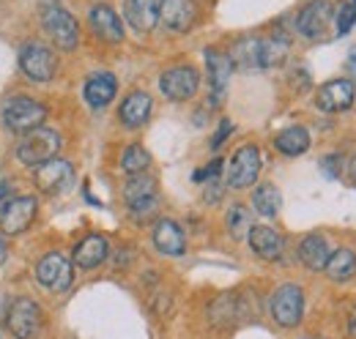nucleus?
Instances as JSON below:
<instances>
[{
  "label": "nucleus",
  "instance_id": "obj_1",
  "mask_svg": "<svg viewBox=\"0 0 356 339\" xmlns=\"http://www.w3.org/2000/svg\"><path fill=\"white\" fill-rule=\"evenodd\" d=\"M42 25L44 33L60 49H74L80 42V25L77 19L58 3V0H44L42 3Z\"/></svg>",
  "mask_w": 356,
  "mask_h": 339
},
{
  "label": "nucleus",
  "instance_id": "obj_2",
  "mask_svg": "<svg viewBox=\"0 0 356 339\" xmlns=\"http://www.w3.org/2000/svg\"><path fill=\"white\" fill-rule=\"evenodd\" d=\"M58 151H60V134H58L55 129L39 126V129H33V131H28V134L19 140V145H17V159H19L22 165L36 170L39 165L55 159Z\"/></svg>",
  "mask_w": 356,
  "mask_h": 339
},
{
  "label": "nucleus",
  "instance_id": "obj_3",
  "mask_svg": "<svg viewBox=\"0 0 356 339\" xmlns=\"http://www.w3.org/2000/svg\"><path fill=\"white\" fill-rule=\"evenodd\" d=\"M47 118V107L42 101L31 99V96H11L3 104V124L11 131H33L42 126V121Z\"/></svg>",
  "mask_w": 356,
  "mask_h": 339
},
{
  "label": "nucleus",
  "instance_id": "obj_4",
  "mask_svg": "<svg viewBox=\"0 0 356 339\" xmlns=\"http://www.w3.org/2000/svg\"><path fill=\"white\" fill-rule=\"evenodd\" d=\"M124 200H127L129 213H132L137 222L151 219V216L156 213V206H159L154 178H148L145 172L129 175V181H127V186H124Z\"/></svg>",
  "mask_w": 356,
  "mask_h": 339
},
{
  "label": "nucleus",
  "instance_id": "obj_5",
  "mask_svg": "<svg viewBox=\"0 0 356 339\" xmlns=\"http://www.w3.org/2000/svg\"><path fill=\"white\" fill-rule=\"evenodd\" d=\"M42 323H44L42 306L33 298H25V296H19L11 304L8 317H6L8 331L17 339H36L39 331H42Z\"/></svg>",
  "mask_w": 356,
  "mask_h": 339
},
{
  "label": "nucleus",
  "instance_id": "obj_6",
  "mask_svg": "<svg viewBox=\"0 0 356 339\" xmlns=\"http://www.w3.org/2000/svg\"><path fill=\"white\" fill-rule=\"evenodd\" d=\"M305 315V293L299 285H282L271 296V317L282 329H296Z\"/></svg>",
  "mask_w": 356,
  "mask_h": 339
},
{
  "label": "nucleus",
  "instance_id": "obj_7",
  "mask_svg": "<svg viewBox=\"0 0 356 339\" xmlns=\"http://www.w3.org/2000/svg\"><path fill=\"white\" fill-rule=\"evenodd\" d=\"M19 66L28 74V80H33V83H49L55 77V72H58V58H55V52L49 47L33 42L22 47Z\"/></svg>",
  "mask_w": 356,
  "mask_h": 339
},
{
  "label": "nucleus",
  "instance_id": "obj_8",
  "mask_svg": "<svg viewBox=\"0 0 356 339\" xmlns=\"http://www.w3.org/2000/svg\"><path fill=\"white\" fill-rule=\"evenodd\" d=\"M39 203L36 197H8L0 208V230L6 235H19L31 227V222L36 219Z\"/></svg>",
  "mask_w": 356,
  "mask_h": 339
},
{
  "label": "nucleus",
  "instance_id": "obj_9",
  "mask_svg": "<svg viewBox=\"0 0 356 339\" xmlns=\"http://www.w3.org/2000/svg\"><path fill=\"white\" fill-rule=\"evenodd\" d=\"M261 172V151L255 145H244L233 154L227 167V186L230 189H250Z\"/></svg>",
  "mask_w": 356,
  "mask_h": 339
},
{
  "label": "nucleus",
  "instance_id": "obj_10",
  "mask_svg": "<svg viewBox=\"0 0 356 339\" xmlns=\"http://www.w3.org/2000/svg\"><path fill=\"white\" fill-rule=\"evenodd\" d=\"M33 181H36L39 192H44V195H63L74 181V170L69 162L55 156V159H49L33 170Z\"/></svg>",
  "mask_w": 356,
  "mask_h": 339
},
{
  "label": "nucleus",
  "instance_id": "obj_11",
  "mask_svg": "<svg viewBox=\"0 0 356 339\" xmlns=\"http://www.w3.org/2000/svg\"><path fill=\"white\" fill-rule=\"evenodd\" d=\"M72 276H74V274H72V263L60 252L44 254V257L39 260V265H36V279H39V285H44L47 290H55V293L66 290V288L72 285Z\"/></svg>",
  "mask_w": 356,
  "mask_h": 339
},
{
  "label": "nucleus",
  "instance_id": "obj_12",
  "mask_svg": "<svg viewBox=\"0 0 356 339\" xmlns=\"http://www.w3.org/2000/svg\"><path fill=\"white\" fill-rule=\"evenodd\" d=\"M332 3L329 0H312L307 3L302 11H299V19H296V28L305 39H321L329 33V25H332Z\"/></svg>",
  "mask_w": 356,
  "mask_h": 339
},
{
  "label": "nucleus",
  "instance_id": "obj_13",
  "mask_svg": "<svg viewBox=\"0 0 356 339\" xmlns=\"http://www.w3.org/2000/svg\"><path fill=\"white\" fill-rule=\"evenodd\" d=\"M197 85H200V74L192 66H176V69L165 72L162 80H159L162 93L170 101H186V99H192L197 93Z\"/></svg>",
  "mask_w": 356,
  "mask_h": 339
},
{
  "label": "nucleus",
  "instance_id": "obj_14",
  "mask_svg": "<svg viewBox=\"0 0 356 339\" xmlns=\"http://www.w3.org/2000/svg\"><path fill=\"white\" fill-rule=\"evenodd\" d=\"M356 88L351 80H332V83L321 85L315 93V104L326 113H343L354 104Z\"/></svg>",
  "mask_w": 356,
  "mask_h": 339
},
{
  "label": "nucleus",
  "instance_id": "obj_15",
  "mask_svg": "<svg viewBox=\"0 0 356 339\" xmlns=\"http://www.w3.org/2000/svg\"><path fill=\"white\" fill-rule=\"evenodd\" d=\"M206 66H209V80H211V104L220 107L225 101L230 74H233V63L230 58L217 52V49H206Z\"/></svg>",
  "mask_w": 356,
  "mask_h": 339
},
{
  "label": "nucleus",
  "instance_id": "obj_16",
  "mask_svg": "<svg viewBox=\"0 0 356 339\" xmlns=\"http://www.w3.org/2000/svg\"><path fill=\"white\" fill-rule=\"evenodd\" d=\"M247 241H250L252 252L258 254L261 260H280L282 249H285L282 235L274 227H266V224H252L250 233H247Z\"/></svg>",
  "mask_w": 356,
  "mask_h": 339
},
{
  "label": "nucleus",
  "instance_id": "obj_17",
  "mask_svg": "<svg viewBox=\"0 0 356 339\" xmlns=\"http://www.w3.org/2000/svg\"><path fill=\"white\" fill-rule=\"evenodd\" d=\"M195 19L192 0H162L159 3V22L170 33H184Z\"/></svg>",
  "mask_w": 356,
  "mask_h": 339
},
{
  "label": "nucleus",
  "instance_id": "obj_18",
  "mask_svg": "<svg viewBox=\"0 0 356 339\" xmlns=\"http://www.w3.org/2000/svg\"><path fill=\"white\" fill-rule=\"evenodd\" d=\"M90 28L102 42L118 44L124 42V25L118 19V14L110 6H93L90 8Z\"/></svg>",
  "mask_w": 356,
  "mask_h": 339
},
{
  "label": "nucleus",
  "instance_id": "obj_19",
  "mask_svg": "<svg viewBox=\"0 0 356 339\" xmlns=\"http://www.w3.org/2000/svg\"><path fill=\"white\" fill-rule=\"evenodd\" d=\"M154 247L168 257H181L186 249V238L184 230L178 227L173 219H159L154 224Z\"/></svg>",
  "mask_w": 356,
  "mask_h": 339
},
{
  "label": "nucleus",
  "instance_id": "obj_20",
  "mask_svg": "<svg viewBox=\"0 0 356 339\" xmlns=\"http://www.w3.org/2000/svg\"><path fill=\"white\" fill-rule=\"evenodd\" d=\"M124 14L137 33H151L159 22V3L156 0H127Z\"/></svg>",
  "mask_w": 356,
  "mask_h": 339
},
{
  "label": "nucleus",
  "instance_id": "obj_21",
  "mask_svg": "<svg viewBox=\"0 0 356 339\" xmlns=\"http://www.w3.org/2000/svg\"><path fill=\"white\" fill-rule=\"evenodd\" d=\"M148 115H151V96L143 93V90L129 93V96L124 99V104H121V113H118L121 124L127 129L143 126V124L148 121Z\"/></svg>",
  "mask_w": 356,
  "mask_h": 339
},
{
  "label": "nucleus",
  "instance_id": "obj_22",
  "mask_svg": "<svg viewBox=\"0 0 356 339\" xmlns=\"http://www.w3.org/2000/svg\"><path fill=\"white\" fill-rule=\"evenodd\" d=\"M329 254L332 252H329L326 238L318 235V233H310V235H305V238L299 241V260H302V265H307L310 271H323Z\"/></svg>",
  "mask_w": 356,
  "mask_h": 339
},
{
  "label": "nucleus",
  "instance_id": "obj_23",
  "mask_svg": "<svg viewBox=\"0 0 356 339\" xmlns=\"http://www.w3.org/2000/svg\"><path fill=\"white\" fill-rule=\"evenodd\" d=\"M115 90H118V83L113 74L102 72V74H93L88 83H86V101L90 107H107L113 99H115Z\"/></svg>",
  "mask_w": 356,
  "mask_h": 339
},
{
  "label": "nucleus",
  "instance_id": "obj_24",
  "mask_svg": "<svg viewBox=\"0 0 356 339\" xmlns=\"http://www.w3.org/2000/svg\"><path fill=\"white\" fill-rule=\"evenodd\" d=\"M323 271H326V276H329L332 282H348V279H354L356 276V252L354 249H348V247L334 249V252L329 254Z\"/></svg>",
  "mask_w": 356,
  "mask_h": 339
},
{
  "label": "nucleus",
  "instance_id": "obj_25",
  "mask_svg": "<svg viewBox=\"0 0 356 339\" xmlns=\"http://www.w3.org/2000/svg\"><path fill=\"white\" fill-rule=\"evenodd\" d=\"M107 254H110L107 241H104L102 235H88L86 241L77 244V249H74V263H77V268H86V271H88V268H96L99 263H104Z\"/></svg>",
  "mask_w": 356,
  "mask_h": 339
},
{
  "label": "nucleus",
  "instance_id": "obj_26",
  "mask_svg": "<svg viewBox=\"0 0 356 339\" xmlns=\"http://www.w3.org/2000/svg\"><path fill=\"white\" fill-rule=\"evenodd\" d=\"M274 148L285 156H302L310 148V131L305 126H291L274 137Z\"/></svg>",
  "mask_w": 356,
  "mask_h": 339
},
{
  "label": "nucleus",
  "instance_id": "obj_27",
  "mask_svg": "<svg viewBox=\"0 0 356 339\" xmlns=\"http://www.w3.org/2000/svg\"><path fill=\"white\" fill-rule=\"evenodd\" d=\"M252 208L261 213V216H277L280 208H282V195L274 183H261L255 192H252Z\"/></svg>",
  "mask_w": 356,
  "mask_h": 339
},
{
  "label": "nucleus",
  "instance_id": "obj_28",
  "mask_svg": "<svg viewBox=\"0 0 356 339\" xmlns=\"http://www.w3.org/2000/svg\"><path fill=\"white\" fill-rule=\"evenodd\" d=\"M230 63L241 66V69H258L261 66V39H241V42L233 47V55H230Z\"/></svg>",
  "mask_w": 356,
  "mask_h": 339
},
{
  "label": "nucleus",
  "instance_id": "obj_29",
  "mask_svg": "<svg viewBox=\"0 0 356 339\" xmlns=\"http://www.w3.org/2000/svg\"><path fill=\"white\" fill-rule=\"evenodd\" d=\"M209 317H211L214 326H230V323H236V317H241V306H238L236 296H220L217 301H211Z\"/></svg>",
  "mask_w": 356,
  "mask_h": 339
},
{
  "label": "nucleus",
  "instance_id": "obj_30",
  "mask_svg": "<svg viewBox=\"0 0 356 339\" xmlns=\"http://www.w3.org/2000/svg\"><path fill=\"white\" fill-rule=\"evenodd\" d=\"M288 55V39L282 36H268L261 39V69H271V66H280Z\"/></svg>",
  "mask_w": 356,
  "mask_h": 339
},
{
  "label": "nucleus",
  "instance_id": "obj_31",
  "mask_svg": "<svg viewBox=\"0 0 356 339\" xmlns=\"http://www.w3.org/2000/svg\"><path fill=\"white\" fill-rule=\"evenodd\" d=\"M151 165V156H148V151L143 148V145H129L127 151H124V156H121V167L127 175H140V172H145Z\"/></svg>",
  "mask_w": 356,
  "mask_h": 339
},
{
  "label": "nucleus",
  "instance_id": "obj_32",
  "mask_svg": "<svg viewBox=\"0 0 356 339\" xmlns=\"http://www.w3.org/2000/svg\"><path fill=\"white\" fill-rule=\"evenodd\" d=\"M250 227H252V216H250V211H247L241 203L230 206V211H227V230H230V235L241 241V238H247Z\"/></svg>",
  "mask_w": 356,
  "mask_h": 339
},
{
  "label": "nucleus",
  "instance_id": "obj_33",
  "mask_svg": "<svg viewBox=\"0 0 356 339\" xmlns=\"http://www.w3.org/2000/svg\"><path fill=\"white\" fill-rule=\"evenodd\" d=\"M354 22H356V6L354 3H343L340 14H337V33H340V36L348 33V31L354 28Z\"/></svg>",
  "mask_w": 356,
  "mask_h": 339
},
{
  "label": "nucleus",
  "instance_id": "obj_34",
  "mask_svg": "<svg viewBox=\"0 0 356 339\" xmlns=\"http://www.w3.org/2000/svg\"><path fill=\"white\" fill-rule=\"evenodd\" d=\"M222 181L220 178H211V181H206V192H203V200L209 203V206H214V203H220L222 200Z\"/></svg>",
  "mask_w": 356,
  "mask_h": 339
},
{
  "label": "nucleus",
  "instance_id": "obj_35",
  "mask_svg": "<svg viewBox=\"0 0 356 339\" xmlns=\"http://www.w3.org/2000/svg\"><path fill=\"white\" fill-rule=\"evenodd\" d=\"M220 172H222V162L217 159V162H211L209 167H203V170H197L192 178L200 183V181H211V178H220Z\"/></svg>",
  "mask_w": 356,
  "mask_h": 339
},
{
  "label": "nucleus",
  "instance_id": "obj_36",
  "mask_svg": "<svg viewBox=\"0 0 356 339\" xmlns=\"http://www.w3.org/2000/svg\"><path fill=\"white\" fill-rule=\"evenodd\" d=\"M340 162H343V156H329V159H323V172H326L329 178H337L340 170L346 167V165H340Z\"/></svg>",
  "mask_w": 356,
  "mask_h": 339
},
{
  "label": "nucleus",
  "instance_id": "obj_37",
  "mask_svg": "<svg viewBox=\"0 0 356 339\" xmlns=\"http://www.w3.org/2000/svg\"><path fill=\"white\" fill-rule=\"evenodd\" d=\"M230 131H233V124H230V121H222V124H220V131H217V134H214V140H211V148H214V151H217L225 140H227V134H230Z\"/></svg>",
  "mask_w": 356,
  "mask_h": 339
},
{
  "label": "nucleus",
  "instance_id": "obj_38",
  "mask_svg": "<svg viewBox=\"0 0 356 339\" xmlns=\"http://www.w3.org/2000/svg\"><path fill=\"white\" fill-rule=\"evenodd\" d=\"M343 170H346V178H348V181L356 186V156H351V159L346 162V167H343Z\"/></svg>",
  "mask_w": 356,
  "mask_h": 339
},
{
  "label": "nucleus",
  "instance_id": "obj_39",
  "mask_svg": "<svg viewBox=\"0 0 356 339\" xmlns=\"http://www.w3.org/2000/svg\"><path fill=\"white\" fill-rule=\"evenodd\" d=\"M6 254H8V247H6V241L0 238V265L6 263Z\"/></svg>",
  "mask_w": 356,
  "mask_h": 339
},
{
  "label": "nucleus",
  "instance_id": "obj_40",
  "mask_svg": "<svg viewBox=\"0 0 356 339\" xmlns=\"http://www.w3.org/2000/svg\"><path fill=\"white\" fill-rule=\"evenodd\" d=\"M354 6H356V0H354Z\"/></svg>",
  "mask_w": 356,
  "mask_h": 339
}]
</instances>
